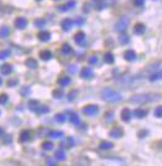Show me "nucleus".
Masks as SVG:
<instances>
[{"label":"nucleus","mask_w":162,"mask_h":166,"mask_svg":"<svg viewBox=\"0 0 162 166\" xmlns=\"http://www.w3.org/2000/svg\"><path fill=\"white\" fill-rule=\"evenodd\" d=\"M9 34H10V29H9L8 26H1V27H0V37H1V39L8 37Z\"/></svg>","instance_id":"a878e982"},{"label":"nucleus","mask_w":162,"mask_h":166,"mask_svg":"<svg viewBox=\"0 0 162 166\" xmlns=\"http://www.w3.org/2000/svg\"><path fill=\"white\" fill-rule=\"evenodd\" d=\"M19 84V80L18 78H13V80H10L9 82H8V86L9 87H15V86H18Z\"/></svg>","instance_id":"79ce46f5"},{"label":"nucleus","mask_w":162,"mask_h":166,"mask_svg":"<svg viewBox=\"0 0 162 166\" xmlns=\"http://www.w3.org/2000/svg\"><path fill=\"white\" fill-rule=\"evenodd\" d=\"M100 96L103 98V101L110 102V103H118V102H120L122 99V94L119 92L111 89V88H103L100 92Z\"/></svg>","instance_id":"f257e3e1"},{"label":"nucleus","mask_w":162,"mask_h":166,"mask_svg":"<svg viewBox=\"0 0 162 166\" xmlns=\"http://www.w3.org/2000/svg\"><path fill=\"white\" fill-rule=\"evenodd\" d=\"M122 120L126 123L131 120V110L129 108H124L122 110Z\"/></svg>","instance_id":"f8f14e48"},{"label":"nucleus","mask_w":162,"mask_h":166,"mask_svg":"<svg viewBox=\"0 0 162 166\" xmlns=\"http://www.w3.org/2000/svg\"><path fill=\"white\" fill-rule=\"evenodd\" d=\"M74 24H77L78 26H81V25H83V24H84V19H83V18H77V19H76V21H74Z\"/></svg>","instance_id":"8fccbe9b"},{"label":"nucleus","mask_w":162,"mask_h":166,"mask_svg":"<svg viewBox=\"0 0 162 166\" xmlns=\"http://www.w3.org/2000/svg\"><path fill=\"white\" fill-rule=\"evenodd\" d=\"M113 143H110V141H106V140H104V141H101L100 144H99V147H100L101 150H109V149H111L113 147Z\"/></svg>","instance_id":"2f4dec72"},{"label":"nucleus","mask_w":162,"mask_h":166,"mask_svg":"<svg viewBox=\"0 0 162 166\" xmlns=\"http://www.w3.org/2000/svg\"><path fill=\"white\" fill-rule=\"evenodd\" d=\"M143 3H145V0H134V4H135L136 6H142Z\"/></svg>","instance_id":"3c124183"},{"label":"nucleus","mask_w":162,"mask_h":166,"mask_svg":"<svg viewBox=\"0 0 162 166\" xmlns=\"http://www.w3.org/2000/svg\"><path fill=\"white\" fill-rule=\"evenodd\" d=\"M27 105H29V109L32 110V112H37V109L40 108V103L37 101H35V99H31Z\"/></svg>","instance_id":"5701e85b"},{"label":"nucleus","mask_w":162,"mask_h":166,"mask_svg":"<svg viewBox=\"0 0 162 166\" xmlns=\"http://www.w3.org/2000/svg\"><path fill=\"white\" fill-rule=\"evenodd\" d=\"M160 68H162V62H155V63H152V64H150L148 68H147L146 71H147V72L151 71V75H152V73H155V72H159Z\"/></svg>","instance_id":"dca6fc26"},{"label":"nucleus","mask_w":162,"mask_h":166,"mask_svg":"<svg viewBox=\"0 0 162 166\" xmlns=\"http://www.w3.org/2000/svg\"><path fill=\"white\" fill-rule=\"evenodd\" d=\"M145 134L147 135V130H142V131H140V134H139V135H140V138H143V135H145Z\"/></svg>","instance_id":"5fc2aeb1"},{"label":"nucleus","mask_w":162,"mask_h":166,"mask_svg":"<svg viewBox=\"0 0 162 166\" xmlns=\"http://www.w3.org/2000/svg\"><path fill=\"white\" fill-rule=\"evenodd\" d=\"M55 120H56L57 123H64V122H66V115H64L63 113H58V114L55 115Z\"/></svg>","instance_id":"473e14b6"},{"label":"nucleus","mask_w":162,"mask_h":166,"mask_svg":"<svg viewBox=\"0 0 162 166\" xmlns=\"http://www.w3.org/2000/svg\"><path fill=\"white\" fill-rule=\"evenodd\" d=\"M52 94H53V97H55V98L61 99L62 97H63V91H62V89H55Z\"/></svg>","instance_id":"58836bf2"},{"label":"nucleus","mask_w":162,"mask_h":166,"mask_svg":"<svg viewBox=\"0 0 162 166\" xmlns=\"http://www.w3.org/2000/svg\"><path fill=\"white\" fill-rule=\"evenodd\" d=\"M82 112H83V114H85L88 117H93V115H97L99 113V107L95 104H89V105H85L82 109Z\"/></svg>","instance_id":"20e7f679"},{"label":"nucleus","mask_w":162,"mask_h":166,"mask_svg":"<svg viewBox=\"0 0 162 166\" xmlns=\"http://www.w3.org/2000/svg\"><path fill=\"white\" fill-rule=\"evenodd\" d=\"M50 112V108L47 107V105H40V108L37 109V114H46V113H48Z\"/></svg>","instance_id":"f704fd0d"},{"label":"nucleus","mask_w":162,"mask_h":166,"mask_svg":"<svg viewBox=\"0 0 162 166\" xmlns=\"http://www.w3.org/2000/svg\"><path fill=\"white\" fill-rule=\"evenodd\" d=\"M127 26H129V19L125 18V16H122V18H120L119 20L115 22L114 29H115V31H118V32H124V31L127 29Z\"/></svg>","instance_id":"7ed1b4c3"},{"label":"nucleus","mask_w":162,"mask_h":166,"mask_svg":"<svg viewBox=\"0 0 162 166\" xmlns=\"http://www.w3.org/2000/svg\"><path fill=\"white\" fill-rule=\"evenodd\" d=\"M31 134H30V131L29 130H22L20 133V138H19V140H20V143H27L31 138Z\"/></svg>","instance_id":"2eb2a0df"},{"label":"nucleus","mask_w":162,"mask_h":166,"mask_svg":"<svg viewBox=\"0 0 162 166\" xmlns=\"http://www.w3.org/2000/svg\"><path fill=\"white\" fill-rule=\"evenodd\" d=\"M45 24H46V20H45V19H36V20L34 21V25H35L36 27H43Z\"/></svg>","instance_id":"c9c22d12"},{"label":"nucleus","mask_w":162,"mask_h":166,"mask_svg":"<svg viewBox=\"0 0 162 166\" xmlns=\"http://www.w3.org/2000/svg\"><path fill=\"white\" fill-rule=\"evenodd\" d=\"M81 77L82 78H85V80H89L93 77V69L90 67H84L81 71Z\"/></svg>","instance_id":"1a4fd4ad"},{"label":"nucleus","mask_w":162,"mask_h":166,"mask_svg":"<svg viewBox=\"0 0 162 166\" xmlns=\"http://www.w3.org/2000/svg\"><path fill=\"white\" fill-rule=\"evenodd\" d=\"M11 72H13V66H11V64L5 63V64L1 66V73H3V75L8 76V75H10Z\"/></svg>","instance_id":"aec40b11"},{"label":"nucleus","mask_w":162,"mask_h":166,"mask_svg":"<svg viewBox=\"0 0 162 166\" xmlns=\"http://www.w3.org/2000/svg\"><path fill=\"white\" fill-rule=\"evenodd\" d=\"M148 80L151 81V82H155V81H160L162 80V72H155V73H152V75H150V77H148Z\"/></svg>","instance_id":"bb28decb"},{"label":"nucleus","mask_w":162,"mask_h":166,"mask_svg":"<svg viewBox=\"0 0 162 166\" xmlns=\"http://www.w3.org/2000/svg\"><path fill=\"white\" fill-rule=\"evenodd\" d=\"M130 41V39H129V36L126 35V34H122L120 36H119V42L122 43V45H126V43H129Z\"/></svg>","instance_id":"72a5a7b5"},{"label":"nucleus","mask_w":162,"mask_h":166,"mask_svg":"<svg viewBox=\"0 0 162 166\" xmlns=\"http://www.w3.org/2000/svg\"><path fill=\"white\" fill-rule=\"evenodd\" d=\"M51 57H52V53L48 50H42L40 52V58L43 61H48V60H51Z\"/></svg>","instance_id":"6ab92c4d"},{"label":"nucleus","mask_w":162,"mask_h":166,"mask_svg":"<svg viewBox=\"0 0 162 166\" xmlns=\"http://www.w3.org/2000/svg\"><path fill=\"white\" fill-rule=\"evenodd\" d=\"M25 64H26L29 68H32V69L39 67V63H37V61H36L35 58H27L26 62H25Z\"/></svg>","instance_id":"b1692460"},{"label":"nucleus","mask_w":162,"mask_h":166,"mask_svg":"<svg viewBox=\"0 0 162 166\" xmlns=\"http://www.w3.org/2000/svg\"><path fill=\"white\" fill-rule=\"evenodd\" d=\"M69 120H71L72 124H74V125H79V123H81L79 117H78V114H76V113H71V115H69Z\"/></svg>","instance_id":"cd10ccee"},{"label":"nucleus","mask_w":162,"mask_h":166,"mask_svg":"<svg viewBox=\"0 0 162 166\" xmlns=\"http://www.w3.org/2000/svg\"><path fill=\"white\" fill-rule=\"evenodd\" d=\"M10 56V51L9 50H1L0 51V60H5Z\"/></svg>","instance_id":"e433bc0d"},{"label":"nucleus","mask_w":162,"mask_h":166,"mask_svg":"<svg viewBox=\"0 0 162 166\" xmlns=\"http://www.w3.org/2000/svg\"><path fill=\"white\" fill-rule=\"evenodd\" d=\"M134 115H135L136 118H139V119H142V118H145V117L147 115V110L138 108V109H135V110H134Z\"/></svg>","instance_id":"412c9836"},{"label":"nucleus","mask_w":162,"mask_h":166,"mask_svg":"<svg viewBox=\"0 0 162 166\" xmlns=\"http://www.w3.org/2000/svg\"><path fill=\"white\" fill-rule=\"evenodd\" d=\"M66 152H64V150L63 149H58V150H56L55 151V159L56 160H58V161H63V160H66Z\"/></svg>","instance_id":"f3484780"},{"label":"nucleus","mask_w":162,"mask_h":166,"mask_svg":"<svg viewBox=\"0 0 162 166\" xmlns=\"http://www.w3.org/2000/svg\"><path fill=\"white\" fill-rule=\"evenodd\" d=\"M29 93H30V89H29V88H26V89H25V88L21 89V94H29Z\"/></svg>","instance_id":"864d4df0"},{"label":"nucleus","mask_w":162,"mask_h":166,"mask_svg":"<svg viewBox=\"0 0 162 166\" xmlns=\"http://www.w3.org/2000/svg\"><path fill=\"white\" fill-rule=\"evenodd\" d=\"M61 52L63 55H69L71 52H72V47H71V45H68V43H63L61 47Z\"/></svg>","instance_id":"c756f323"},{"label":"nucleus","mask_w":162,"mask_h":166,"mask_svg":"<svg viewBox=\"0 0 162 166\" xmlns=\"http://www.w3.org/2000/svg\"><path fill=\"white\" fill-rule=\"evenodd\" d=\"M15 26H16L18 29L22 30V29H25V27L27 26V20H26L25 18L20 16V18H18V19L15 20Z\"/></svg>","instance_id":"4468645a"},{"label":"nucleus","mask_w":162,"mask_h":166,"mask_svg":"<svg viewBox=\"0 0 162 166\" xmlns=\"http://www.w3.org/2000/svg\"><path fill=\"white\" fill-rule=\"evenodd\" d=\"M97 10H103L105 8V0H93Z\"/></svg>","instance_id":"7c9ffc66"},{"label":"nucleus","mask_w":162,"mask_h":166,"mask_svg":"<svg viewBox=\"0 0 162 166\" xmlns=\"http://www.w3.org/2000/svg\"><path fill=\"white\" fill-rule=\"evenodd\" d=\"M136 52L134 51V50H127V51H125V53H124V58L126 60V61H129V62H132V61H135L136 60Z\"/></svg>","instance_id":"6e6552de"},{"label":"nucleus","mask_w":162,"mask_h":166,"mask_svg":"<svg viewBox=\"0 0 162 166\" xmlns=\"http://www.w3.org/2000/svg\"><path fill=\"white\" fill-rule=\"evenodd\" d=\"M88 62L90 63V64H95V63L98 62V57H97L95 55H93V56H90V57L88 58Z\"/></svg>","instance_id":"c03bdc74"},{"label":"nucleus","mask_w":162,"mask_h":166,"mask_svg":"<svg viewBox=\"0 0 162 166\" xmlns=\"http://www.w3.org/2000/svg\"><path fill=\"white\" fill-rule=\"evenodd\" d=\"M42 149H43V150L50 151V150H52V149H53V144H52L51 141H45V143L42 144Z\"/></svg>","instance_id":"4c0bfd02"},{"label":"nucleus","mask_w":162,"mask_h":166,"mask_svg":"<svg viewBox=\"0 0 162 166\" xmlns=\"http://www.w3.org/2000/svg\"><path fill=\"white\" fill-rule=\"evenodd\" d=\"M76 96H77V91H72V92H69V94H68V101H73L74 98H76Z\"/></svg>","instance_id":"a18cd8bd"},{"label":"nucleus","mask_w":162,"mask_h":166,"mask_svg":"<svg viewBox=\"0 0 162 166\" xmlns=\"http://www.w3.org/2000/svg\"><path fill=\"white\" fill-rule=\"evenodd\" d=\"M159 98V94H154V93H145V94H138V96H134L130 102L132 103H138V104H142V103H146V102H152L155 99Z\"/></svg>","instance_id":"f03ea898"},{"label":"nucleus","mask_w":162,"mask_h":166,"mask_svg":"<svg viewBox=\"0 0 162 166\" xmlns=\"http://www.w3.org/2000/svg\"><path fill=\"white\" fill-rule=\"evenodd\" d=\"M83 11H85V13H88V11H89V4H88V3L83 5Z\"/></svg>","instance_id":"603ef678"},{"label":"nucleus","mask_w":162,"mask_h":166,"mask_svg":"<svg viewBox=\"0 0 162 166\" xmlns=\"http://www.w3.org/2000/svg\"><path fill=\"white\" fill-rule=\"evenodd\" d=\"M76 4H77V1H76V0H68L64 5L58 6V9H60V11H68V10H71L72 8H74V6H76Z\"/></svg>","instance_id":"0eeeda50"},{"label":"nucleus","mask_w":162,"mask_h":166,"mask_svg":"<svg viewBox=\"0 0 162 166\" xmlns=\"http://www.w3.org/2000/svg\"><path fill=\"white\" fill-rule=\"evenodd\" d=\"M74 144H76V141H74V139H73L72 136L64 138L61 143V145L63 146V147H66V149H72V147L74 146Z\"/></svg>","instance_id":"423d86ee"},{"label":"nucleus","mask_w":162,"mask_h":166,"mask_svg":"<svg viewBox=\"0 0 162 166\" xmlns=\"http://www.w3.org/2000/svg\"><path fill=\"white\" fill-rule=\"evenodd\" d=\"M0 114H1V113H0Z\"/></svg>","instance_id":"bf43d9fd"},{"label":"nucleus","mask_w":162,"mask_h":166,"mask_svg":"<svg viewBox=\"0 0 162 166\" xmlns=\"http://www.w3.org/2000/svg\"><path fill=\"white\" fill-rule=\"evenodd\" d=\"M13 141V138L10 136V135H6L5 138H4V144H10Z\"/></svg>","instance_id":"09e8293b"},{"label":"nucleus","mask_w":162,"mask_h":166,"mask_svg":"<svg viewBox=\"0 0 162 166\" xmlns=\"http://www.w3.org/2000/svg\"><path fill=\"white\" fill-rule=\"evenodd\" d=\"M1 136H4V129L3 128H0V138Z\"/></svg>","instance_id":"6e6d98bb"},{"label":"nucleus","mask_w":162,"mask_h":166,"mask_svg":"<svg viewBox=\"0 0 162 166\" xmlns=\"http://www.w3.org/2000/svg\"><path fill=\"white\" fill-rule=\"evenodd\" d=\"M146 30V26L143 24H136L135 27H134V34L135 35H142Z\"/></svg>","instance_id":"a211bd4d"},{"label":"nucleus","mask_w":162,"mask_h":166,"mask_svg":"<svg viewBox=\"0 0 162 166\" xmlns=\"http://www.w3.org/2000/svg\"><path fill=\"white\" fill-rule=\"evenodd\" d=\"M63 135L64 134H63V131H61V130H50L48 131V136L50 138H53V139H58V138H61Z\"/></svg>","instance_id":"4be33fe9"},{"label":"nucleus","mask_w":162,"mask_h":166,"mask_svg":"<svg viewBox=\"0 0 162 166\" xmlns=\"http://www.w3.org/2000/svg\"><path fill=\"white\" fill-rule=\"evenodd\" d=\"M57 83H58L61 87H66V86H68V84L71 83V78L67 77V76H63V77H60V78H58Z\"/></svg>","instance_id":"393cba45"},{"label":"nucleus","mask_w":162,"mask_h":166,"mask_svg":"<svg viewBox=\"0 0 162 166\" xmlns=\"http://www.w3.org/2000/svg\"><path fill=\"white\" fill-rule=\"evenodd\" d=\"M68 71H69L71 73H76V72H77V66H76V64H69V66H68Z\"/></svg>","instance_id":"49530a36"},{"label":"nucleus","mask_w":162,"mask_h":166,"mask_svg":"<svg viewBox=\"0 0 162 166\" xmlns=\"http://www.w3.org/2000/svg\"><path fill=\"white\" fill-rule=\"evenodd\" d=\"M74 41H76L77 45H84V42H85V34L83 31H78L74 35Z\"/></svg>","instance_id":"9b49d317"},{"label":"nucleus","mask_w":162,"mask_h":166,"mask_svg":"<svg viewBox=\"0 0 162 166\" xmlns=\"http://www.w3.org/2000/svg\"><path fill=\"white\" fill-rule=\"evenodd\" d=\"M154 114H155V117H156V118H162V105L156 107V109H155Z\"/></svg>","instance_id":"ea45409f"},{"label":"nucleus","mask_w":162,"mask_h":166,"mask_svg":"<svg viewBox=\"0 0 162 166\" xmlns=\"http://www.w3.org/2000/svg\"><path fill=\"white\" fill-rule=\"evenodd\" d=\"M72 26H73V20L72 19H64V20H62L61 27L63 31H69L72 29Z\"/></svg>","instance_id":"9d476101"},{"label":"nucleus","mask_w":162,"mask_h":166,"mask_svg":"<svg viewBox=\"0 0 162 166\" xmlns=\"http://www.w3.org/2000/svg\"><path fill=\"white\" fill-rule=\"evenodd\" d=\"M8 101H9V96L8 94H5V93L0 94V104H6Z\"/></svg>","instance_id":"a19ab883"},{"label":"nucleus","mask_w":162,"mask_h":166,"mask_svg":"<svg viewBox=\"0 0 162 166\" xmlns=\"http://www.w3.org/2000/svg\"><path fill=\"white\" fill-rule=\"evenodd\" d=\"M109 135H110L111 138H115V139L122 138V135H124V130H122L120 126H115V128H113V129L109 131Z\"/></svg>","instance_id":"39448f33"},{"label":"nucleus","mask_w":162,"mask_h":166,"mask_svg":"<svg viewBox=\"0 0 162 166\" xmlns=\"http://www.w3.org/2000/svg\"><path fill=\"white\" fill-rule=\"evenodd\" d=\"M37 37H39L40 41L47 42V41H50V39H51V34H50L48 31H40V32L37 34Z\"/></svg>","instance_id":"ddd939ff"},{"label":"nucleus","mask_w":162,"mask_h":166,"mask_svg":"<svg viewBox=\"0 0 162 166\" xmlns=\"http://www.w3.org/2000/svg\"><path fill=\"white\" fill-rule=\"evenodd\" d=\"M46 164H47V166H57L56 161H55V159H52V158H47Z\"/></svg>","instance_id":"37998d69"},{"label":"nucleus","mask_w":162,"mask_h":166,"mask_svg":"<svg viewBox=\"0 0 162 166\" xmlns=\"http://www.w3.org/2000/svg\"><path fill=\"white\" fill-rule=\"evenodd\" d=\"M3 84V80H1V77H0V86Z\"/></svg>","instance_id":"4d7b16f0"},{"label":"nucleus","mask_w":162,"mask_h":166,"mask_svg":"<svg viewBox=\"0 0 162 166\" xmlns=\"http://www.w3.org/2000/svg\"><path fill=\"white\" fill-rule=\"evenodd\" d=\"M113 115H114V113H113V112H108V113H105V120L110 122V120L113 119Z\"/></svg>","instance_id":"de8ad7c7"},{"label":"nucleus","mask_w":162,"mask_h":166,"mask_svg":"<svg viewBox=\"0 0 162 166\" xmlns=\"http://www.w3.org/2000/svg\"><path fill=\"white\" fill-rule=\"evenodd\" d=\"M104 61H105V63H108V64L114 63V55L111 52H106L104 55Z\"/></svg>","instance_id":"c85d7f7f"},{"label":"nucleus","mask_w":162,"mask_h":166,"mask_svg":"<svg viewBox=\"0 0 162 166\" xmlns=\"http://www.w3.org/2000/svg\"><path fill=\"white\" fill-rule=\"evenodd\" d=\"M37 1H41V0H37Z\"/></svg>","instance_id":"13d9d810"}]
</instances>
